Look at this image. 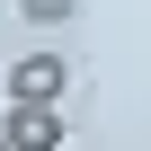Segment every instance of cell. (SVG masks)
Returning a JSON list of instances; mask_svg holds the SVG:
<instances>
[{
	"label": "cell",
	"instance_id": "7a4b0ae2",
	"mask_svg": "<svg viewBox=\"0 0 151 151\" xmlns=\"http://www.w3.org/2000/svg\"><path fill=\"white\" fill-rule=\"evenodd\" d=\"M62 80H71V62H62V53H18V62H9V98L62 107Z\"/></svg>",
	"mask_w": 151,
	"mask_h": 151
},
{
	"label": "cell",
	"instance_id": "277c9868",
	"mask_svg": "<svg viewBox=\"0 0 151 151\" xmlns=\"http://www.w3.org/2000/svg\"><path fill=\"white\" fill-rule=\"evenodd\" d=\"M0 151H9V142H0Z\"/></svg>",
	"mask_w": 151,
	"mask_h": 151
},
{
	"label": "cell",
	"instance_id": "6da1fadb",
	"mask_svg": "<svg viewBox=\"0 0 151 151\" xmlns=\"http://www.w3.org/2000/svg\"><path fill=\"white\" fill-rule=\"evenodd\" d=\"M9 151H62V107H36V98H9V124H0Z\"/></svg>",
	"mask_w": 151,
	"mask_h": 151
},
{
	"label": "cell",
	"instance_id": "3957f363",
	"mask_svg": "<svg viewBox=\"0 0 151 151\" xmlns=\"http://www.w3.org/2000/svg\"><path fill=\"white\" fill-rule=\"evenodd\" d=\"M18 18L27 27H62V18H80V0H18Z\"/></svg>",
	"mask_w": 151,
	"mask_h": 151
}]
</instances>
